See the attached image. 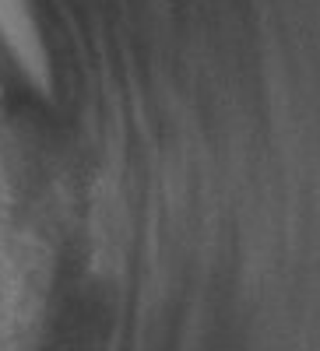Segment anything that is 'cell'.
Listing matches in <instances>:
<instances>
[{
	"instance_id": "obj_1",
	"label": "cell",
	"mask_w": 320,
	"mask_h": 351,
	"mask_svg": "<svg viewBox=\"0 0 320 351\" xmlns=\"http://www.w3.org/2000/svg\"><path fill=\"white\" fill-rule=\"evenodd\" d=\"M0 25L8 28L11 43H14L25 56L36 49V39L28 36V21H25V11L18 8V0H0Z\"/></svg>"
}]
</instances>
